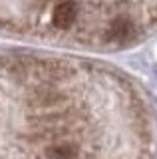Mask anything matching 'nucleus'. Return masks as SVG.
Segmentation results:
<instances>
[{
  "label": "nucleus",
  "mask_w": 157,
  "mask_h": 159,
  "mask_svg": "<svg viewBox=\"0 0 157 159\" xmlns=\"http://www.w3.org/2000/svg\"><path fill=\"white\" fill-rule=\"evenodd\" d=\"M48 155L54 159H74L78 155V147L74 143H56L48 149Z\"/></svg>",
  "instance_id": "7ed1b4c3"
},
{
  "label": "nucleus",
  "mask_w": 157,
  "mask_h": 159,
  "mask_svg": "<svg viewBox=\"0 0 157 159\" xmlns=\"http://www.w3.org/2000/svg\"><path fill=\"white\" fill-rule=\"evenodd\" d=\"M76 20V6L74 2H60L54 10V26L56 28H70Z\"/></svg>",
  "instance_id": "f257e3e1"
},
{
  "label": "nucleus",
  "mask_w": 157,
  "mask_h": 159,
  "mask_svg": "<svg viewBox=\"0 0 157 159\" xmlns=\"http://www.w3.org/2000/svg\"><path fill=\"white\" fill-rule=\"evenodd\" d=\"M131 36H133V24L127 18H117L110 28V40H115V42H127Z\"/></svg>",
  "instance_id": "f03ea898"
}]
</instances>
